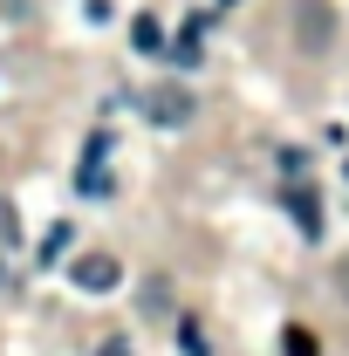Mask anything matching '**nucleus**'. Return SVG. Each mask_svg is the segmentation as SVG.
<instances>
[{
  "label": "nucleus",
  "instance_id": "f257e3e1",
  "mask_svg": "<svg viewBox=\"0 0 349 356\" xmlns=\"http://www.w3.org/2000/svg\"><path fill=\"white\" fill-rule=\"evenodd\" d=\"M144 110H151V124H165V131H178V124H192V89H178V83H165V89H151L144 96Z\"/></svg>",
  "mask_w": 349,
  "mask_h": 356
},
{
  "label": "nucleus",
  "instance_id": "f03ea898",
  "mask_svg": "<svg viewBox=\"0 0 349 356\" xmlns=\"http://www.w3.org/2000/svg\"><path fill=\"white\" fill-rule=\"evenodd\" d=\"M281 206H288V213H295V226H302L308 240H315V233H322V199H315V192H308L302 178H288V192H281Z\"/></svg>",
  "mask_w": 349,
  "mask_h": 356
},
{
  "label": "nucleus",
  "instance_id": "7ed1b4c3",
  "mask_svg": "<svg viewBox=\"0 0 349 356\" xmlns=\"http://www.w3.org/2000/svg\"><path fill=\"white\" fill-rule=\"evenodd\" d=\"M76 288L110 295V288H117V261H110V254H83V261H76Z\"/></svg>",
  "mask_w": 349,
  "mask_h": 356
},
{
  "label": "nucleus",
  "instance_id": "20e7f679",
  "mask_svg": "<svg viewBox=\"0 0 349 356\" xmlns=\"http://www.w3.org/2000/svg\"><path fill=\"white\" fill-rule=\"evenodd\" d=\"M199 48H206V21H185V35H178V48H172V62H178V69H199V62H206Z\"/></svg>",
  "mask_w": 349,
  "mask_h": 356
},
{
  "label": "nucleus",
  "instance_id": "39448f33",
  "mask_svg": "<svg viewBox=\"0 0 349 356\" xmlns=\"http://www.w3.org/2000/svg\"><path fill=\"white\" fill-rule=\"evenodd\" d=\"M131 42L144 48V55H165V28H158L151 14H137V21H131Z\"/></svg>",
  "mask_w": 349,
  "mask_h": 356
},
{
  "label": "nucleus",
  "instance_id": "423d86ee",
  "mask_svg": "<svg viewBox=\"0 0 349 356\" xmlns=\"http://www.w3.org/2000/svg\"><path fill=\"white\" fill-rule=\"evenodd\" d=\"M281 350H288V356H322V343L308 336L302 322H288V329H281Z\"/></svg>",
  "mask_w": 349,
  "mask_h": 356
},
{
  "label": "nucleus",
  "instance_id": "0eeeda50",
  "mask_svg": "<svg viewBox=\"0 0 349 356\" xmlns=\"http://www.w3.org/2000/svg\"><path fill=\"white\" fill-rule=\"evenodd\" d=\"M178 350H185V356H213V350H206V336H199V322L178 329Z\"/></svg>",
  "mask_w": 349,
  "mask_h": 356
},
{
  "label": "nucleus",
  "instance_id": "6e6552de",
  "mask_svg": "<svg viewBox=\"0 0 349 356\" xmlns=\"http://www.w3.org/2000/svg\"><path fill=\"white\" fill-rule=\"evenodd\" d=\"M96 356H131V343H103V350H96Z\"/></svg>",
  "mask_w": 349,
  "mask_h": 356
},
{
  "label": "nucleus",
  "instance_id": "1a4fd4ad",
  "mask_svg": "<svg viewBox=\"0 0 349 356\" xmlns=\"http://www.w3.org/2000/svg\"><path fill=\"white\" fill-rule=\"evenodd\" d=\"M336 281H343V295H349V261H343V267H336Z\"/></svg>",
  "mask_w": 349,
  "mask_h": 356
}]
</instances>
